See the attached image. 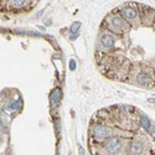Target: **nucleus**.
<instances>
[{
	"mask_svg": "<svg viewBox=\"0 0 155 155\" xmlns=\"http://www.w3.org/2000/svg\"><path fill=\"white\" fill-rule=\"evenodd\" d=\"M123 150V143L118 138H111L104 144L105 155H119Z\"/></svg>",
	"mask_w": 155,
	"mask_h": 155,
	"instance_id": "f257e3e1",
	"label": "nucleus"
},
{
	"mask_svg": "<svg viewBox=\"0 0 155 155\" xmlns=\"http://www.w3.org/2000/svg\"><path fill=\"white\" fill-rule=\"evenodd\" d=\"M108 25H109V29H112L113 31L119 32V34L124 32L128 29L127 22L124 21L122 17H119V16H112L108 20Z\"/></svg>",
	"mask_w": 155,
	"mask_h": 155,
	"instance_id": "f03ea898",
	"label": "nucleus"
},
{
	"mask_svg": "<svg viewBox=\"0 0 155 155\" xmlns=\"http://www.w3.org/2000/svg\"><path fill=\"white\" fill-rule=\"evenodd\" d=\"M144 148H145V145L142 140H139V139L133 140L129 145V154L130 155H143Z\"/></svg>",
	"mask_w": 155,
	"mask_h": 155,
	"instance_id": "7ed1b4c3",
	"label": "nucleus"
},
{
	"mask_svg": "<svg viewBox=\"0 0 155 155\" xmlns=\"http://www.w3.org/2000/svg\"><path fill=\"white\" fill-rule=\"evenodd\" d=\"M92 132H93V135H94V138L96 139H105L108 137V134H109L108 128L105 125H102V124H97V125H94Z\"/></svg>",
	"mask_w": 155,
	"mask_h": 155,
	"instance_id": "20e7f679",
	"label": "nucleus"
},
{
	"mask_svg": "<svg viewBox=\"0 0 155 155\" xmlns=\"http://www.w3.org/2000/svg\"><path fill=\"white\" fill-rule=\"evenodd\" d=\"M61 98H62V92H61V89H60V88H55V89L51 92V97H50L51 104L54 105V107H56V105L60 103Z\"/></svg>",
	"mask_w": 155,
	"mask_h": 155,
	"instance_id": "39448f33",
	"label": "nucleus"
},
{
	"mask_svg": "<svg viewBox=\"0 0 155 155\" xmlns=\"http://www.w3.org/2000/svg\"><path fill=\"white\" fill-rule=\"evenodd\" d=\"M101 42L104 47L109 48L114 45V39H113V36L109 35V34H103V35L101 36Z\"/></svg>",
	"mask_w": 155,
	"mask_h": 155,
	"instance_id": "423d86ee",
	"label": "nucleus"
},
{
	"mask_svg": "<svg viewBox=\"0 0 155 155\" xmlns=\"http://www.w3.org/2000/svg\"><path fill=\"white\" fill-rule=\"evenodd\" d=\"M122 15L128 20H132V19H135V16H137V11L133 7H124L122 10Z\"/></svg>",
	"mask_w": 155,
	"mask_h": 155,
	"instance_id": "0eeeda50",
	"label": "nucleus"
},
{
	"mask_svg": "<svg viewBox=\"0 0 155 155\" xmlns=\"http://www.w3.org/2000/svg\"><path fill=\"white\" fill-rule=\"evenodd\" d=\"M138 83H139V85H143V86H150L153 83V81H152V78H150L148 74L140 73L138 76Z\"/></svg>",
	"mask_w": 155,
	"mask_h": 155,
	"instance_id": "6e6552de",
	"label": "nucleus"
},
{
	"mask_svg": "<svg viewBox=\"0 0 155 155\" xmlns=\"http://www.w3.org/2000/svg\"><path fill=\"white\" fill-rule=\"evenodd\" d=\"M140 124H142V127L144 128L145 130L153 132V134H154V130H152V123H150L149 118H148V117H146L145 114H143V115L140 117Z\"/></svg>",
	"mask_w": 155,
	"mask_h": 155,
	"instance_id": "1a4fd4ad",
	"label": "nucleus"
},
{
	"mask_svg": "<svg viewBox=\"0 0 155 155\" xmlns=\"http://www.w3.org/2000/svg\"><path fill=\"white\" fill-rule=\"evenodd\" d=\"M79 28H81V22L79 21H76V22H73L72 25H71V28H70V31L72 35H76V34H78V30Z\"/></svg>",
	"mask_w": 155,
	"mask_h": 155,
	"instance_id": "9d476101",
	"label": "nucleus"
},
{
	"mask_svg": "<svg viewBox=\"0 0 155 155\" xmlns=\"http://www.w3.org/2000/svg\"><path fill=\"white\" fill-rule=\"evenodd\" d=\"M25 3H26V0H10V4H11V5H14V6H16V7L24 6Z\"/></svg>",
	"mask_w": 155,
	"mask_h": 155,
	"instance_id": "9b49d317",
	"label": "nucleus"
},
{
	"mask_svg": "<svg viewBox=\"0 0 155 155\" xmlns=\"http://www.w3.org/2000/svg\"><path fill=\"white\" fill-rule=\"evenodd\" d=\"M70 70L71 71L76 70V61H74V60H71V61H70Z\"/></svg>",
	"mask_w": 155,
	"mask_h": 155,
	"instance_id": "f8f14e48",
	"label": "nucleus"
},
{
	"mask_svg": "<svg viewBox=\"0 0 155 155\" xmlns=\"http://www.w3.org/2000/svg\"><path fill=\"white\" fill-rule=\"evenodd\" d=\"M78 149H79V154H81V155H85V152H83L82 146H78Z\"/></svg>",
	"mask_w": 155,
	"mask_h": 155,
	"instance_id": "ddd939ff",
	"label": "nucleus"
}]
</instances>
